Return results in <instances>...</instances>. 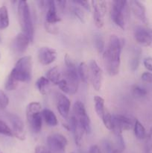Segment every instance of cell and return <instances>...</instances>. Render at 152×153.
<instances>
[{
	"mask_svg": "<svg viewBox=\"0 0 152 153\" xmlns=\"http://www.w3.org/2000/svg\"><path fill=\"white\" fill-rule=\"evenodd\" d=\"M26 118L31 131L36 134L40 133L41 131L42 125H43V117H42L41 112L26 114Z\"/></svg>",
	"mask_w": 152,
	"mask_h": 153,
	"instance_id": "ac0fdd59",
	"label": "cell"
},
{
	"mask_svg": "<svg viewBox=\"0 0 152 153\" xmlns=\"http://www.w3.org/2000/svg\"><path fill=\"white\" fill-rule=\"evenodd\" d=\"M72 13L74 15L75 17H77L79 20L81 22L84 23L85 22V13L83 11V10L81 9V7H80L77 4H75V5H73V7L71 8Z\"/></svg>",
	"mask_w": 152,
	"mask_h": 153,
	"instance_id": "f546056e",
	"label": "cell"
},
{
	"mask_svg": "<svg viewBox=\"0 0 152 153\" xmlns=\"http://www.w3.org/2000/svg\"><path fill=\"white\" fill-rule=\"evenodd\" d=\"M89 74L91 83L95 91H100L103 81V72L95 60H91L89 64Z\"/></svg>",
	"mask_w": 152,
	"mask_h": 153,
	"instance_id": "30bf717a",
	"label": "cell"
},
{
	"mask_svg": "<svg viewBox=\"0 0 152 153\" xmlns=\"http://www.w3.org/2000/svg\"><path fill=\"white\" fill-rule=\"evenodd\" d=\"M142 80L146 83H152V73L145 72L141 76Z\"/></svg>",
	"mask_w": 152,
	"mask_h": 153,
	"instance_id": "f35d334b",
	"label": "cell"
},
{
	"mask_svg": "<svg viewBox=\"0 0 152 153\" xmlns=\"http://www.w3.org/2000/svg\"><path fill=\"white\" fill-rule=\"evenodd\" d=\"M45 28H46V31H47L50 34H55L58 33V29L55 24H49L47 22H45Z\"/></svg>",
	"mask_w": 152,
	"mask_h": 153,
	"instance_id": "8d00e7d4",
	"label": "cell"
},
{
	"mask_svg": "<svg viewBox=\"0 0 152 153\" xmlns=\"http://www.w3.org/2000/svg\"><path fill=\"white\" fill-rule=\"evenodd\" d=\"M9 103V99L4 92L0 89V108L2 109L5 108Z\"/></svg>",
	"mask_w": 152,
	"mask_h": 153,
	"instance_id": "e575fe53",
	"label": "cell"
},
{
	"mask_svg": "<svg viewBox=\"0 0 152 153\" xmlns=\"http://www.w3.org/2000/svg\"><path fill=\"white\" fill-rule=\"evenodd\" d=\"M70 126V131L72 132L73 136H74V140L75 145L77 147H80L82 145V140H83V134L85 133L83 127L80 126L78 121L77 120L75 116L71 117L70 120L69 122Z\"/></svg>",
	"mask_w": 152,
	"mask_h": 153,
	"instance_id": "9a60e30c",
	"label": "cell"
},
{
	"mask_svg": "<svg viewBox=\"0 0 152 153\" xmlns=\"http://www.w3.org/2000/svg\"><path fill=\"white\" fill-rule=\"evenodd\" d=\"M30 42L29 38L24 33H19L12 42V49L17 55H22L26 52Z\"/></svg>",
	"mask_w": 152,
	"mask_h": 153,
	"instance_id": "4fadbf2b",
	"label": "cell"
},
{
	"mask_svg": "<svg viewBox=\"0 0 152 153\" xmlns=\"http://www.w3.org/2000/svg\"><path fill=\"white\" fill-rule=\"evenodd\" d=\"M132 94L136 98H142L147 96L148 91L145 88L139 85H134L132 88Z\"/></svg>",
	"mask_w": 152,
	"mask_h": 153,
	"instance_id": "1f68e13d",
	"label": "cell"
},
{
	"mask_svg": "<svg viewBox=\"0 0 152 153\" xmlns=\"http://www.w3.org/2000/svg\"><path fill=\"white\" fill-rule=\"evenodd\" d=\"M18 85V82L12 76V75L9 74L8 76L7 77V79L4 83V88L6 91H13L16 88Z\"/></svg>",
	"mask_w": 152,
	"mask_h": 153,
	"instance_id": "4dcf8cb0",
	"label": "cell"
},
{
	"mask_svg": "<svg viewBox=\"0 0 152 153\" xmlns=\"http://www.w3.org/2000/svg\"><path fill=\"white\" fill-rule=\"evenodd\" d=\"M32 58L30 55H26L18 60L10 73L18 82H27L32 77Z\"/></svg>",
	"mask_w": 152,
	"mask_h": 153,
	"instance_id": "3957f363",
	"label": "cell"
},
{
	"mask_svg": "<svg viewBox=\"0 0 152 153\" xmlns=\"http://www.w3.org/2000/svg\"><path fill=\"white\" fill-rule=\"evenodd\" d=\"M94 103H95V110L97 115L100 118H102L106 110L104 107V100L99 96H95L94 97Z\"/></svg>",
	"mask_w": 152,
	"mask_h": 153,
	"instance_id": "d4e9b609",
	"label": "cell"
},
{
	"mask_svg": "<svg viewBox=\"0 0 152 153\" xmlns=\"http://www.w3.org/2000/svg\"><path fill=\"white\" fill-rule=\"evenodd\" d=\"M94 44L98 53H104L105 50V43H104V37L99 33H97L94 35Z\"/></svg>",
	"mask_w": 152,
	"mask_h": 153,
	"instance_id": "83f0119b",
	"label": "cell"
},
{
	"mask_svg": "<svg viewBox=\"0 0 152 153\" xmlns=\"http://www.w3.org/2000/svg\"><path fill=\"white\" fill-rule=\"evenodd\" d=\"M1 37H0V42H1Z\"/></svg>",
	"mask_w": 152,
	"mask_h": 153,
	"instance_id": "bcb514c9",
	"label": "cell"
},
{
	"mask_svg": "<svg viewBox=\"0 0 152 153\" xmlns=\"http://www.w3.org/2000/svg\"><path fill=\"white\" fill-rule=\"evenodd\" d=\"M46 78L50 82L53 83L54 85H58L60 81L61 80V75L58 70V67H54L51 68L50 70H48L46 73Z\"/></svg>",
	"mask_w": 152,
	"mask_h": 153,
	"instance_id": "44dd1931",
	"label": "cell"
},
{
	"mask_svg": "<svg viewBox=\"0 0 152 153\" xmlns=\"http://www.w3.org/2000/svg\"><path fill=\"white\" fill-rule=\"evenodd\" d=\"M144 153H152V128L145 137L144 144Z\"/></svg>",
	"mask_w": 152,
	"mask_h": 153,
	"instance_id": "d6a6232c",
	"label": "cell"
},
{
	"mask_svg": "<svg viewBox=\"0 0 152 153\" xmlns=\"http://www.w3.org/2000/svg\"><path fill=\"white\" fill-rule=\"evenodd\" d=\"M17 9L19 25L22 33H24L29 38L31 43H32L34 41V28L29 4L26 1H19L18 2Z\"/></svg>",
	"mask_w": 152,
	"mask_h": 153,
	"instance_id": "7a4b0ae2",
	"label": "cell"
},
{
	"mask_svg": "<svg viewBox=\"0 0 152 153\" xmlns=\"http://www.w3.org/2000/svg\"><path fill=\"white\" fill-rule=\"evenodd\" d=\"M88 153H102V152L101 150V148L98 145L93 144L89 147Z\"/></svg>",
	"mask_w": 152,
	"mask_h": 153,
	"instance_id": "ee69618b",
	"label": "cell"
},
{
	"mask_svg": "<svg viewBox=\"0 0 152 153\" xmlns=\"http://www.w3.org/2000/svg\"><path fill=\"white\" fill-rule=\"evenodd\" d=\"M49 150L52 153H64L68 144L66 137L59 133H55L47 137Z\"/></svg>",
	"mask_w": 152,
	"mask_h": 153,
	"instance_id": "ba28073f",
	"label": "cell"
},
{
	"mask_svg": "<svg viewBox=\"0 0 152 153\" xmlns=\"http://www.w3.org/2000/svg\"><path fill=\"white\" fill-rule=\"evenodd\" d=\"M37 57L40 64L43 65H49L56 60L58 52L55 49L43 46L38 50Z\"/></svg>",
	"mask_w": 152,
	"mask_h": 153,
	"instance_id": "7c38bea8",
	"label": "cell"
},
{
	"mask_svg": "<svg viewBox=\"0 0 152 153\" xmlns=\"http://www.w3.org/2000/svg\"><path fill=\"white\" fill-rule=\"evenodd\" d=\"M130 7L134 16L139 19L142 23L147 24L148 19L146 16V9L144 4L139 1L133 0L130 1Z\"/></svg>",
	"mask_w": 152,
	"mask_h": 153,
	"instance_id": "2e32d148",
	"label": "cell"
},
{
	"mask_svg": "<svg viewBox=\"0 0 152 153\" xmlns=\"http://www.w3.org/2000/svg\"><path fill=\"white\" fill-rule=\"evenodd\" d=\"M134 38L139 44L143 46L152 45V28L139 25L134 28Z\"/></svg>",
	"mask_w": 152,
	"mask_h": 153,
	"instance_id": "8fae6325",
	"label": "cell"
},
{
	"mask_svg": "<svg viewBox=\"0 0 152 153\" xmlns=\"http://www.w3.org/2000/svg\"><path fill=\"white\" fill-rule=\"evenodd\" d=\"M64 61H65L66 65V69L64 71V79L66 81L69 85V94H75L78 89L79 82H80L77 68L76 67L74 61L71 59L68 54H66Z\"/></svg>",
	"mask_w": 152,
	"mask_h": 153,
	"instance_id": "277c9868",
	"label": "cell"
},
{
	"mask_svg": "<svg viewBox=\"0 0 152 153\" xmlns=\"http://www.w3.org/2000/svg\"><path fill=\"white\" fill-rule=\"evenodd\" d=\"M142 50L139 48L134 49V55H133L132 58L130 60V68H131V71L134 72L138 69L139 66L140 64V57H141Z\"/></svg>",
	"mask_w": 152,
	"mask_h": 153,
	"instance_id": "603a6c76",
	"label": "cell"
},
{
	"mask_svg": "<svg viewBox=\"0 0 152 153\" xmlns=\"http://www.w3.org/2000/svg\"><path fill=\"white\" fill-rule=\"evenodd\" d=\"M9 25L8 10L5 5L0 7V30L5 29Z\"/></svg>",
	"mask_w": 152,
	"mask_h": 153,
	"instance_id": "7402d4cb",
	"label": "cell"
},
{
	"mask_svg": "<svg viewBox=\"0 0 152 153\" xmlns=\"http://www.w3.org/2000/svg\"><path fill=\"white\" fill-rule=\"evenodd\" d=\"M143 64H144L145 67L148 70L149 72H152V58L151 57H148V58H145L143 61Z\"/></svg>",
	"mask_w": 152,
	"mask_h": 153,
	"instance_id": "ab89813d",
	"label": "cell"
},
{
	"mask_svg": "<svg viewBox=\"0 0 152 153\" xmlns=\"http://www.w3.org/2000/svg\"><path fill=\"white\" fill-rule=\"evenodd\" d=\"M6 117L12 126L13 136H15L19 140H25L26 132L22 120L18 115L12 113H7Z\"/></svg>",
	"mask_w": 152,
	"mask_h": 153,
	"instance_id": "9c48e42d",
	"label": "cell"
},
{
	"mask_svg": "<svg viewBox=\"0 0 152 153\" xmlns=\"http://www.w3.org/2000/svg\"><path fill=\"white\" fill-rule=\"evenodd\" d=\"M134 131L136 137L139 140H144V139H145L146 136H147L145 128L138 120H136L134 127Z\"/></svg>",
	"mask_w": 152,
	"mask_h": 153,
	"instance_id": "484cf974",
	"label": "cell"
},
{
	"mask_svg": "<svg viewBox=\"0 0 152 153\" xmlns=\"http://www.w3.org/2000/svg\"><path fill=\"white\" fill-rule=\"evenodd\" d=\"M72 153H74V152H72Z\"/></svg>",
	"mask_w": 152,
	"mask_h": 153,
	"instance_id": "7dc6e473",
	"label": "cell"
},
{
	"mask_svg": "<svg viewBox=\"0 0 152 153\" xmlns=\"http://www.w3.org/2000/svg\"><path fill=\"white\" fill-rule=\"evenodd\" d=\"M49 82L46 76H40L36 82V86H37V90L42 95H46V91H47V88L49 87Z\"/></svg>",
	"mask_w": 152,
	"mask_h": 153,
	"instance_id": "4316f807",
	"label": "cell"
},
{
	"mask_svg": "<svg viewBox=\"0 0 152 153\" xmlns=\"http://www.w3.org/2000/svg\"><path fill=\"white\" fill-rule=\"evenodd\" d=\"M77 73H78L80 80L83 83H87L89 79V67L85 62H81L77 67Z\"/></svg>",
	"mask_w": 152,
	"mask_h": 153,
	"instance_id": "cb8c5ba5",
	"label": "cell"
},
{
	"mask_svg": "<svg viewBox=\"0 0 152 153\" xmlns=\"http://www.w3.org/2000/svg\"><path fill=\"white\" fill-rule=\"evenodd\" d=\"M72 2L74 4H77V5L81 7L82 8L85 9L87 11H90L91 10V6L89 5V2L88 1H72Z\"/></svg>",
	"mask_w": 152,
	"mask_h": 153,
	"instance_id": "74e56055",
	"label": "cell"
},
{
	"mask_svg": "<svg viewBox=\"0 0 152 153\" xmlns=\"http://www.w3.org/2000/svg\"><path fill=\"white\" fill-rule=\"evenodd\" d=\"M0 134L7 136V137H13V134L12 129L4 123V121L0 120Z\"/></svg>",
	"mask_w": 152,
	"mask_h": 153,
	"instance_id": "836d02e7",
	"label": "cell"
},
{
	"mask_svg": "<svg viewBox=\"0 0 152 153\" xmlns=\"http://www.w3.org/2000/svg\"><path fill=\"white\" fill-rule=\"evenodd\" d=\"M66 1H55V4H56L57 10H60L61 12L64 10L66 7Z\"/></svg>",
	"mask_w": 152,
	"mask_h": 153,
	"instance_id": "b9f144b4",
	"label": "cell"
},
{
	"mask_svg": "<svg viewBox=\"0 0 152 153\" xmlns=\"http://www.w3.org/2000/svg\"><path fill=\"white\" fill-rule=\"evenodd\" d=\"M112 153H122V151L119 150V149H115L113 151V152H112Z\"/></svg>",
	"mask_w": 152,
	"mask_h": 153,
	"instance_id": "f6af8a7d",
	"label": "cell"
},
{
	"mask_svg": "<svg viewBox=\"0 0 152 153\" xmlns=\"http://www.w3.org/2000/svg\"><path fill=\"white\" fill-rule=\"evenodd\" d=\"M34 153H52V152H50L49 149H46L45 146H40V145H39V146H36Z\"/></svg>",
	"mask_w": 152,
	"mask_h": 153,
	"instance_id": "7bdbcfd3",
	"label": "cell"
},
{
	"mask_svg": "<svg viewBox=\"0 0 152 153\" xmlns=\"http://www.w3.org/2000/svg\"><path fill=\"white\" fill-rule=\"evenodd\" d=\"M101 120H102L104 126H105L108 130L112 131L113 125V116H112L111 114H110V112H109V111H107V109H106L105 111H104V115H103Z\"/></svg>",
	"mask_w": 152,
	"mask_h": 153,
	"instance_id": "f1b7e54d",
	"label": "cell"
},
{
	"mask_svg": "<svg viewBox=\"0 0 152 153\" xmlns=\"http://www.w3.org/2000/svg\"><path fill=\"white\" fill-rule=\"evenodd\" d=\"M113 117L115 118L122 131L134 129V124L137 119H134L131 117L123 114H116L113 116Z\"/></svg>",
	"mask_w": 152,
	"mask_h": 153,
	"instance_id": "d6986e66",
	"label": "cell"
},
{
	"mask_svg": "<svg viewBox=\"0 0 152 153\" xmlns=\"http://www.w3.org/2000/svg\"><path fill=\"white\" fill-rule=\"evenodd\" d=\"M125 46V40L116 34H112L109 38L108 46L105 49L103 57L107 73L115 76L119 73L121 64V53Z\"/></svg>",
	"mask_w": 152,
	"mask_h": 153,
	"instance_id": "6da1fadb",
	"label": "cell"
},
{
	"mask_svg": "<svg viewBox=\"0 0 152 153\" xmlns=\"http://www.w3.org/2000/svg\"><path fill=\"white\" fill-rule=\"evenodd\" d=\"M103 146H104V150H105L106 153H112L113 151L115 149H113L111 143H110L108 140H104V143H103Z\"/></svg>",
	"mask_w": 152,
	"mask_h": 153,
	"instance_id": "60d3db41",
	"label": "cell"
},
{
	"mask_svg": "<svg viewBox=\"0 0 152 153\" xmlns=\"http://www.w3.org/2000/svg\"><path fill=\"white\" fill-rule=\"evenodd\" d=\"M93 10V20L98 28H101L104 25V17L107 12V2L104 0H92L90 1Z\"/></svg>",
	"mask_w": 152,
	"mask_h": 153,
	"instance_id": "52a82bcc",
	"label": "cell"
},
{
	"mask_svg": "<svg viewBox=\"0 0 152 153\" xmlns=\"http://www.w3.org/2000/svg\"><path fill=\"white\" fill-rule=\"evenodd\" d=\"M73 112H74L75 117L77 119L79 123L80 124L84 130L85 133L89 134L92 131L91 128V122L89 116L86 113V108L83 102L79 100L76 101L73 105Z\"/></svg>",
	"mask_w": 152,
	"mask_h": 153,
	"instance_id": "8992f818",
	"label": "cell"
},
{
	"mask_svg": "<svg viewBox=\"0 0 152 153\" xmlns=\"http://www.w3.org/2000/svg\"><path fill=\"white\" fill-rule=\"evenodd\" d=\"M47 11L46 15V22L49 24H56L61 22V18L58 15L56 4L55 1H46Z\"/></svg>",
	"mask_w": 152,
	"mask_h": 153,
	"instance_id": "e0dca14e",
	"label": "cell"
},
{
	"mask_svg": "<svg viewBox=\"0 0 152 153\" xmlns=\"http://www.w3.org/2000/svg\"><path fill=\"white\" fill-rule=\"evenodd\" d=\"M42 117L46 123L49 126L51 127H55L57 126L58 124V119H57L56 115L52 111H51L50 109H43L41 112Z\"/></svg>",
	"mask_w": 152,
	"mask_h": 153,
	"instance_id": "ffe728a7",
	"label": "cell"
},
{
	"mask_svg": "<svg viewBox=\"0 0 152 153\" xmlns=\"http://www.w3.org/2000/svg\"><path fill=\"white\" fill-rule=\"evenodd\" d=\"M128 1H113L110 7V17L113 22L122 29H125Z\"/></svg>",
	"mask_w": 152,
	"mask_h": 153,
	"instance_id": "5b68a950",
	"label": "cell"
},
{
	"mask_svg": "<svg viewBox=\"0 0 152 153\" xmlns=\"http://www.w3.org/2000/svg\"><path fill=\"white\" fill-rule=\"evenodd\" d=\"M56 105L60 115L63 119H66L69 114L70 106H71V102L69 99L63 94L56 93Z\"/></svg>",
	"mask_w": 152,
	"mask_h": 153,
	"instance_id": "5bb4252c",
	"label": "cell"
},
{
	"mask_svg": "<svg viewBox=\"0 0 152 153\" xmlns=\"http://www.w3.org/2000/svg\"><path fill=\"white\" fill-rule=\"evenodd\" d=\"M58 86L59 87V88L63 92H64L65 94H69V85L65 79H61L59 82V83L58 84Z\"/></svg>",
	"mask_w": 152,
	"mask_h": 153,
	"instance_id": "d590c367",
	"label": "cell"
},
{
	"mask_svg": "<svg viewBox=\"0 0 152 153\" xmlns=\"http://www.w3.org/2000/svg\"><path fill=\"white\" fill-rule=\"evenodd\" d=\"M0 116H1V114H0Z\"/></svg>",
	"mask_w": 152,
	"mask_h": 153,
	"instance_id": "c3c4849f",
	"label": "cell"
}]
</instances>
